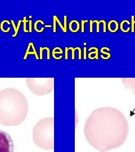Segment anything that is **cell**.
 <instances>
[{
	"label": "cell",
	"mask_w": 135,
	"mask_h": 152,
	"mask_svg": "<svg viewBox=\"0 0 135 152\" xmlns=\"http://www.w3.org/2000/svg\"><path fill=\"white\" fill-rule=\"evenodd\" d=\"M64 31H65V33H66V21H67V17H66V15L64 16Z\"/></svg>",
	"instance_id": "d6986e66"
},
{
	"label": "cell",
	"mask_w": 135,
	"mask_h": 152,
	"mask_svg": "<svg viewBox=\"0 0 135 152\" xmlns=\"http://www.w3.org/2000/svg\"><path fill=\"white\" fill-rule=\"evenodd\" d=\"M23 22L24 23V32L26 33L28 32V31H27V28H26V23L28 22L27 19H26V16L24 17V19H23Z\"/></svg>",
	"instance_id": "4fadbf2b"
},
{
	"label": "cell",
	"mask_w": 135,
	"mask_h": 152,
	"mask_svg": "<svg viewBox=\"0 0 135 152\" xmlns=\"http://www.w3.org/2000/svg\"><path fill=\"white\" fill-rule=\"evenodd\" d=\"M29 90L36 95H45L54 90V78H26Z\"/></svg>",
	"instance_id": "277c9868"
},
{
	"label": "cell",
	"mask_w": 135,
	"mask_h": 152,
	"mask_svg": "<svg viewBox=\"0 0 135 152\" xmlns=\"http://www.w3.org/2000/svg\"><path fill=\"white\" fill-rule=\"evenodd\" d=\"M63 53V51L62 50H60L59 52H58V51H56V49L54 48V50H53V58H54V59H56V60L61 59V58L63 57L62 56H60V57L58 58V57H56V56L55 55V54H62Z\"/></svg>",
	"instance_id": "9c48e42d"
},
{
	"label": "cell",
	"mask_w": 135,
	"mask_h": 152,
	"mask_svg": "<svg viewBox=\"0 0 135 152\" xmlns=\"http://www.w3.org/2000/svg\"><path fill=\"white\" fill-rule=\"evenodd\" d=\"M14 149V141L10 135L0 130V152H13Z\"/></svg>",
	"instance_id": "5b68a950"
},
{
	"label": "cell",
	"mask_w": 135,
	"mask_h": 152,
	"mask_svg": "<svg viewBox=\"0 0 135 152\" xmlns=\"http://www.w3.org/2000/svg\"><path fill=\"white\" fill-rule=\"evenodd\" d=\"M101 52L102 53H103V54H104L107 55H108V58H110V56H111L110 54L109 53H106V52H104L102 49H101Z\"/></svg>",
	"instance_id": "7402d4cb"
},
{
	"label": "cell",
	"mask_w": 135,
	"mask_h": 152,
	"mask_svg": "<svg viewBox=\"0 0 135 152\" xmlns=\"http://www.w3.org/2000/svg\"><path fill=\"white\" fill-rule=\"evenodd\" d=\"M88 22V20H82L81 22V31H82V32L84 33L85 31V29H84V26H85V23H87Z\"/></svg>",
	"instance_id": "9a60e30c"
},
{
	"label": "cell",
	"mask_w": 135,
	"mask_h": 152,
	"mask_svg": "<svg viewBox=\"0 0 135 152\" xmlns=\"http://www.w3.org/2000/svg\"><path fill=\"white\" fill-rule=\"evenodd\" d=\"M11 22L12 24L13 28H14V31H15V34L12 35V37H16V35H17L18 33V31H19V28H20V24H21V23H22V20H19V21L18 22L17 27L15 26L14 22L13 20H11Z\"/></svg>",
	"instance_id": "52a82bcc"
},
{
	"label": "cell",
	"mask_w": 135,
	"mask_h": 152,
	"mask_svg": "<svg viewBox=\"0 0 135 152\" xmlns=\"http://www.w3.org/2000/svg\"><path fill=\"white\" fill-rule=\"evenodd\" d=\"M93 21L90 20V33L92 32V24H93Z\"/></svg>",
	"instance_id": "603a6c76"
},
{
	"label": "cell",
	"mask_w": 135,
	"mask_h": 152,
	"mask_svg": "<svg viewBox=\"0 0 135 152\" xmlns=\"http://www.w3.org/2000/svg\"><path fill=\"white\" fill-rule=\"evenodd\" d=\"M68 48H65V59L67 60L68 58Z\"/></svg>",
	"instance_id": "ffe728a7"
},
{
	"label": "cell",
	"mask_w": 135,
	"mask_h": 152,
	"mask_svg": "<svg viewBox=\"0 0 135 152\" xmlns=\"http://www.w3.org/2000/svg\"><path fill=\"white\" fill-rule=\"evenodd\" d=\"M72 50V59L73 60H74V52H75V50H77V48H68V50Z\"/></svg>",
	"instance_id": "ac0fdd59"
},
{
	"label": "cell",
	"mask_w": 135,
	"mask_h": 152,
	"mask_svg": "<svg viewBox=\"0 0 135 152\" xmlns=\"http://www.w3.org/2000/svg\"><path fill=\"white\" fill-rule=\"evenodd\" d=\"M29 54H34L35 55V56H36V59L38 60L39 58H38V55L37 54V52H36V50L35 49H34V50L33 51H29V49L27 48V51H26V54L24 55V60H26L27 58V56H28V55Z\"/></svg>",
	"instance_id": "ba28073f"
},
{
	"label": "cell",
	"mask_w": 135,
	"mask_h": 152,
	"mask_svg": "<svg viewBox=\"0 0 135 152\" xmlns=\"http://www.w3.org/2000/svg\"><path fill=\"white\" fill-rule=\"evenodd\" d=\"M28 113V100L21 91L9 88L0 91V124L8 126L20 125Z\"/></svg>",
	"instance_id": "7a4b0ae2"
},
{
	"label": "cell",
	"mask_w": 135,
	"mask_h": 152,
	"mask_svg": "<svg viewBox=\"0 0 135 152\" xmlns=\"http://www.w3.org/2000/svg\"><path fill=\"white\" fill-rule=\"evenodd\" d=\"M128 121L117 109L104 107L92 112L84 127L89 144L101 152L120 147L128 134Z\"/></svg>",
	"instance_id": "6da1fadb"
},
{
	"label": "cell",
	"mask_w": 135,
	"mask_h": 152,
	"mask_svg": "<svg viewBox=\"0 0 135 152\" xmlns=\"http://www.w3.org/2000/svg\"><path fill=\"white\" fill-rule=\"evenodd\" d=\"M135 23V20L134 19V16H132V32H134V24Z\"/></svg>",
	"instance_id": "2e32d148"
},
{
	"label": "cell",
	"mask_w": 135,
	"mask_h": 152,
	"mask_svg": "<svg viewBox=\"0 0 135 152\" xmlns=\"http://www.w3.org/2000/svg\"><path fill=\"white\" fill-rule=\"evenodd\" d=\"M102 22V20H100V21H97L96 20H93V23H96L97 24V29H96V31H97V33H99L100 32V27H99V25H100V23Z\"/></svg>",
	"instance_id": "e0dca14e"
},
{
	"label": "cell",
	"mask_w": 135,
	"mask_h": 152,
	"mask_svg": "<svg viewBox=\"0 0 135 152\" xmlns=\"http://www.w3.org/2000/svg\"><path fill=\"white\" fill-rule=\"evenodd\" d=\"M126 22L128 24H130V22H128V20H124L122 21V23H120V29H121V31H123V32H128L129 31H126L125 29H124V28H123V24H124V23H126Z\"/></svg>",
	"instance_id": "8fae6325"
},
{
	"label": "cell",
	"mask_w": 135,
	"mask_h": 152,
	"mask_svg": "<svg viewBox=\"0 0 135 152\" xmlns=\"http://www.w3.org/2000/svg\"><path fill=\"white\" fill-rule=\"evenodd\" d=\"M33 139L37 147L45 150H52L54 147V118H45L34 126Z\"/></svg>",
	"instance_id": "3957f363"
},
{
	"label": "cell",
	"mask_w": 135,
	"mask_h": 152,
	"mask_svg": "<svg viewBox=\"0 0 135 152\" xmlns=\"http://www.w3.org/2000/svg\"><path fill=\"white\" fill-rule=\"evenodd\" d=\"M53 18L55 19V20H56V22H58V24H59L60 27V28H61L62 31H63V32L65 33V31H64V26H63V25L61 24V23L60 22V20H59V19H58V18L57 16H56V15H54V16H53Z\"/></svg>",
	"instance_id": "7c38bea8"
},
{
	"label": "cell",
	"mask_w": 135,
	"mask_h": 152,
	"mask_svg": "<svg viewBox=\"0 0 135 152\" xmlns=\"http://www.w3.org/2000/svg\"><path fill=\"white\" fill-rule=\"evenodd\" d=\"M93 48L95 50V52H92V53H90L89 55H88V58H89L90 59H91V55L93 54H95L96 55L95 56V59H98V51H99V50H98V49H97L96 48Z\"/></svg>",
	"instance_id": "30bf717a"
},
{
	"label": "cell",
	"mask_w": 135,
	"mask_h": 152,
	"mask_svg": "<svg viewBox=\"0 0 135 152\" xmlns=\"http://www.w3.org/2000/svg\"><path fill=\"white\" fill-rule=\"evenodd\" d=\"M121 80L125 87L135 94V78H122Z\"/></svg>",
	"instance_id": "8992f818"
},
{
	"label": "cell",
	"mask_w": 135,
	"mask_h": 152,
	"mask_svg": "<svg viewBox=\"0 0 135 152\" xmlns=\"http://www.w3.org/2000/svg\"><path fill=\"white\" fill-rule=\"evenodd\" d=\"M43 23L42 20H37V21H36V22L34 23V29H35V31H36V32H37L38 33H41V31H39V30L38 29V28H37V24H38V23Z\"/></svg>",
	"instance_id": "5bb4252c"
},
{
	"label": "cell",
	"mask_w": 135,
	"mask_h": 152,
	"mask_svg": "<svg viewBox=\"0 0 135 152\" xmlns=\"http://www.w3.org/2000/svg\"><path fill=\"white\" fill-rule=\"evenodd\" d=\"M77 50L79 51V60L81 59V49L79 47H77Z\"/></svg>",
	"instance_id": "44dd1931"
},
{
	"label": "cell",
	"mask_w": 135,
	"mask_h": 152,
	"mask_svg": "<svg viewBox=\"0 0 135 152\" xmlns=\"http://www.w3.org/2000/svg\"><path fill=\"white\" fill-rule=\"evenodd\" d=\"M29 23H30V27H29V32H32V29H31V24H32V21H29Z\"/></svg>",
	"instance_id": "d4e9b609"
},
{
	"label": "cell",
	"mask_w": 135,
	"mask_h": 152,
	"mask_svg": "<svg viewBox=\"0 0 135 152\" xmlns=\"http://www.w3.org/2000/svg\"><path fill=\"white\" fill-rule=\"evenodd\" d=\"M84 51H85V54H84V59H86V48H84Z\"/></svg>",
	"instance_id": "cb8c5ba5"
}]
</instances>
